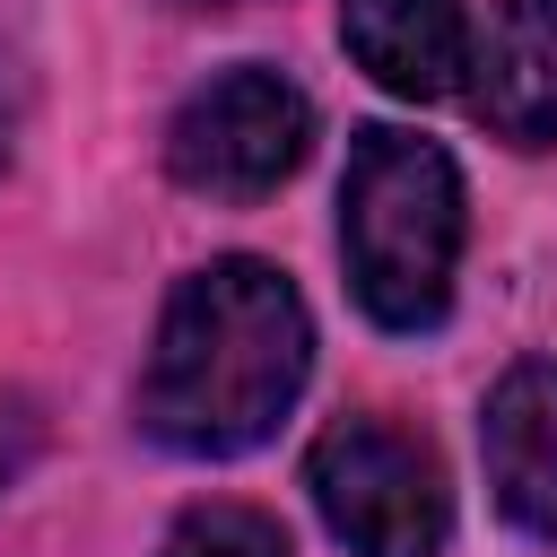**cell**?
I'll list each match as a JSON object with an SVG mask.
<instances>
[{"mask_svg": "<svg viewBox=\"0 0 557 557\" xmlns=\"http://www.w3.org/2000/svg\"><path fill=\"white\" fill-rule=\"evenodd\" d=\"M339 252L348 287L383 331H435L461 270V174L435 139L400 122H366L339 183Z\"/></svg>", "mask_w": 557, "mask_h": 557, "instance_id": "2", "label": "cell"}, {"mask_svg": "<svg viewBox=\"0 0 557 557\" xmlns=\"http://www.w3.org/2000/svg\"><path fill=\"white\" fill-rule=\"evenodd\" d=\"M470 104L513 148H557V0H496L470 44Z\"/></svg>", "mask_w": 557, "mask_h": 557, "instance_id": "5", "label": "cell"}, {"mask_svg": "<svg viewBox=\"0 0 557 557\" xmlns=\"http://www.w3.org/2000/svg\"><path fill=\"white\" fill-rule=\"evenodd\" d=\"M200 9H244V0H200Z\"/></svg>", "mask_w": 557, "mask_h": 557, "instance_id": "10", "label": "cell"}, {"mask_svg": "<svg viewBox=\"0 0 557 557\" xmlns=\"http://www.w3.org/2000/svg\"><path fill=\"white\" fill-rule=\"evenodd\" d=\"M313 148V104L296 78L244 61V70H218L183 96L174 131H165V165L183 191H209V200H270Z\"/></svg>", "mask_w": 557, "mask_h": 557, "instance_id": "4", "label": "cell"}, {"mask_svg": "<svg viewBox=\"0 0 557 557\" xmlns=\"http://www.w3.org/2000/svg\"><path fill=\"white\" fill-rule=\"evenodd\" d=\"M305 374H313L305 296L270 261L226 252V261L191 270L165 296L157 348L139 366V426L165 453L235 461V453L278 435V418L296 409Z\"/></svg>", "mask_w": 557, "mask_h": 557, "instance_id": "1", "label": "cell"}, {"mask_svg": "<svg viewBox=\"0 0 557 557\" xmlns=\"http://www.w3.org/2000/svg\"><path fill=\"white\" fill-rule=\"evenodd\" d=\"M339 44L357 70L409 104H435L470 78V17L461 0H339Z\"/></svg>", "mask_w": 557, "mask_h": 557, "instance_id": "7", "label": "cell"}, {"mask_svg": "<svg viewBox=\"0 0 557 557\" xmlns=\"http://www.w3.org/2000/svg\"><path fill=\"white\" fill-rule=\"evenodd\" d=\"M157 557H287V531L261 505H191Z\"/></svg>", "mask_w": 557, "mask_h": 557, "instance_id": "8", "label": "cell"}, {"mask_svg": "<svg viewBox=\"0 0 557 557\" xmlns=\"http://www.w3.org/2000/svg\"><path fill=\"white\" fill-rule=\"evenodd\" d=\"M479 453H487V487H496L505 522H522L531 540L557 548V357H522L487 392Z\"/></svg>", "mask_w": 557, "mask_h": 557, "instance_id": "6", "label": "cell"}, {"mask_svg": "<svg viewBox=\"0 0 557 557\" xmlns=\"http://www.w3.org/2000/svg\"><path fill=\"white\" fill-rule=\"evenodd\" d=\"M305 487L348 557H444L453 496L435 453L392 418H339L305 453Z\"/></svg>", "mask_w": 557, "mask_h": 557, "instance_id": "3", "label": "cell"}, {"mask_svg": "<svg viewBox=\"0 0 557 557\" xmlns=\"http://www.w3.org/2000/svg\"><path fill=\"white\" fill-rule=\"evenodd\" d=\"M17 122H26V70H17V52L0 44V165H9V148H17Z\"/></svg>", "mask_w": 557, "mask_h": 557, "instance_id": "9", "label": "cell"}]
</instances>
